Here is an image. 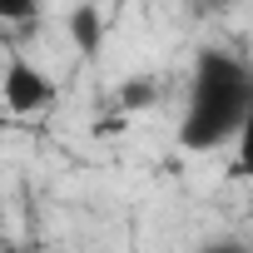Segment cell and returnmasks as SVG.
Here are the masks:
<instances>
[{"label":"cell","mask_w":253,"mask_h":253,"mask_svg":"<svg viewBox=\"0 0 253 253\" xmlns=\"http://www.w3.org/2000/svg\"><path fill=\"white\" fill-rule=\"evenodd\" d=\"M154 94H159V89H154V80H144V75H129V80L114 89V99H119V109H124V114L149 109V104H154Z\"/></svg>","instance_id":"277c9868"},{"label":"cell","mask_w":253,"mask_h":253,"mask_svg":"<svg viewBox=\"0 0 253 253\" xmlns=\"http://www.w3.org/2000/svg\"><path fill=\"white\" fill-rule=\"evenodd\" d=\"M40 15V5H35V0H0V20H35Z\"/></svg>","instance_id":"8992f818"},{"label":"cell","mask_w":253,"mask_h":253,"mask_svg":"<svg viewBox=\"0 0 253 253\" xmlns=\"http://www.w3.org/2000/svg\"><path fill=\"white\" fill-rule=\"evenodd\" d=\"M0 243H5V238H0Z\"/></svg>","instance_id":"30bf717a"},{"label":"cell","mask_w":253,"mask_h":253,"mask_svg":"<svg viewBox=\"0 0 253 253\" xmlns=\"http://www.w3.org/2000/svg\"><path fill=\"white\" fill-rule=\"evenodd\" d=\"M194 253H253V243H243V238H228V233H223V238H204Z\"/></svg>","instance_id":"52a82bcc"},{"label":"cell","mask_w":253,"mask_h":253,"mask_svg":"<svg viewBox=\"0 0 253 253\" xmlns=\"http://www.w3.org/2000/svg\"><path fill=\"white\" fill-rule=\"evenodd\" d=\"M253 109V70L223 50V45H204L194 55V70H189V94H184V114H179V149L189 154H209V149H223L238 124L248 119Z\"/></svg>","instance_id":"6da1fadb"},{"label":"cell","mask_w":253,"mask_h":253,"mask_svg":"<svg viewBox=\"0 0 253 253\" xmlns=\"http://www.w3.org/2000/svg\"><path fill=\"white\" fill-rule=\"evenodd\" d=\"M5 124H10V119H5V114H0V129H5Z\"/></svg>","instance_id":"9c48e42d"},{"label":"cell","mask_w":253,"mask_h":253,"mask_svg":"<svg viewBox=\"0 0 253 253\" xmlns=\"http://www.w3.org/2000/svg\"><path fill=\"white\" fill-rule=\"evenodd\" d=\"M0 253H35V248H25V243H0Z\"/></svg>","instance_id":"ba28073f"},{"label":"cell","mask_w":253,"mask_h":253,"mask_svg":"<svg viewBox=\"0 0 253 253\" xmlns=\"http://www.w3.org/2000/svg\"><path fill=\"white\" fill-rule=\"evenodd\" d=\"M0 94H5V114L30 119V114H40V109L55 104V80L30 55H10L5 75H0Z\"/></svg>","instance_id":"7a4b0ae2"},{"label":"cell","mask_w":253,"mask_h":253,"mask_svg":"<svg viewBox=\"0 0 253 253\" xmlns=\"http://www.w3.org/2000/svg\"><path fill=\"white\" fill-rule=\"evenodd\" d=\"M70 40H75V50L84 60H94L99 55V40H104V15L94 5H75L70 10Z\"/></svg>","instance_id":"3957f363"},{"label":"cell","mask_w":253,"mask_h":253,"mask_svg":"<svg viewBox=\"0 0 253 253\" xmlns=\"http://www.w3.org/2000/svg\"><path fill=\"white\" fill-rule=\"evenodd\" d=\"M233 174L253 179V109H248V119L238 124V134H233Z\"/></svg>","instance_id":"5b68a950"}]
</instances>
